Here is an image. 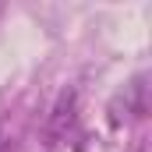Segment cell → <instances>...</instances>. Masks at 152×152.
<instances>
[{"instance_id": "1", "label": "cell", "mask_w": 152, "mask_h": 152, "mask_svg": "<svg viewBox=\"0 0 152 152\" xmlns=\"http://www.w3.org/2000/svg\"><path fill=\"white\" fill-rule=\"evenodd\" d=\"M71 124H75V92H64V96H60V103H57V110H53L50 131H53V134H64Z\"/></svg>"}, {"instance_id": "2", "label": "cell", "mask_w": 152, "mask_h": 152, "mask_svg": "<svg viewBox=\"0 0 152 152\" xmlns=\"http://www.w3.org/2000/svg\"><path fill=\"white\" fill-rule=\"evenodd\" d=\"M0 152H4V131H0Z\"/></svg>"}]
</instances>
